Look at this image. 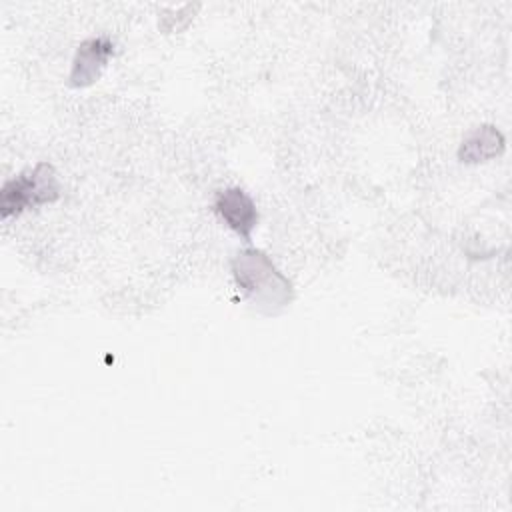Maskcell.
I'll return each mask as SVG.
<instances>
[{
    "instance_id": "cell-1",
    "label": "cell",
    "mask_w": 512,
    "mask_h": 512,
    "mask_svg": "<svg viewBox=\"0 0 512 512\" xmlns=\"http://www.w3.org/2000/svg\"><path fill=\"white\" fill-rule=\"evenodd\" d=\"M232 270L238 286L246 292V296L252 298L256 306H268V312H274L288 302V280L260 250L240 252L232 262Z\"/></svg>"
},
{
    "instance_id": "cell-2",
    "label": "cell",
    "mask_w": 512,
    "mask_h": 512,
    "mask_svg": "<svg viewBox=\"0 0 512 512\" xmlns=\"http://www.w3.org/2000/svg\"><path fill=\"white\" fill-rule=\"evenodd\" d=\"M60 198V182L52 164L40 162L32 170L8 180L0 190L2 218L18 216L28 208L50 204Z\"/></svg>"
},
{
    "instance_id": "cell-3",
    "label": "cell",
    "mask_w": 512,
    "mask_h": 512,
    "mask_svg": "<svg viewBox=\"0 0 512 512\" xmlns=\"http://www.w3.org/2000/svg\"><path fill=\"white\" fill-rule=\"evenodd\" d=\"M112 54H114V44L106 36H98L82 42L76 50L68 84L74 88H84L96 82Z\"/></svg>"
},
{
    "instance_id": "cell-4",
    "label": "cell",
    "mask_w": 512,
    "mask_h": 512,
    "mask_svg": "<svg viewBox=\"0 0 512 512\" xmlns=\"http://www.w3.org/2000/svg\"><path fill=\"white\" fill-rule=\"evenodd\" d=\"M214 208L228 228L250 242L252 230L258 222V212L252 198L242 188H226L218 192Z\"/></svg>"
},
{
    "instance_id": "cell-5",
    "label": "cell",
    "mask_w": 512,
    "mask_h": 512,
    "mask_svg": "<svg viewBox=\"0 0 512 512\" xmlns=\"http://www.w3.org/2000/svg\"><path fill=\"white\" fill-rule=\"evenodd\" d=\"M504 148V138L494 126H478L472 130L458 150V158L462 162H484L500 154Z\"/></svg>"
}]
</instances>
